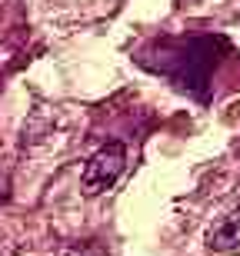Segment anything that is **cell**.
Listing matches in <instances>:
<instances>
[{
	"label": "cell",
	"mask_w": 240,
	"mask_h": 256,
	"mask_svg": "<svg viewBox=\"0 0 240 256\" xmlns=\"http://www.w3.org/2000/svg\"><path fill=\"white\" fill-rule=\"evenodd\" d=\"M127 166V150L124 143H107L90 156V163L84 166V193L87 196H97V193H107L120 180V173Z\"/></svg>",
	"instance_id": "cell-1"
},
{
	"label": "cell",
	"mask_w": 240,
	"mask_h": 256,
	"mask_svg": "<svg viewBox=\"0 0 240 256\" xmlns=\"http://www.w3.org/2000/svg\"><path fill=\"white\" fill-rule=\"evenodd\" d=\"M207 246L220 250V253L240 250V206H233L217 226H210V233H207Z\"/></svg>",
	"instance_id": "cell-2"
}]
</instances>
